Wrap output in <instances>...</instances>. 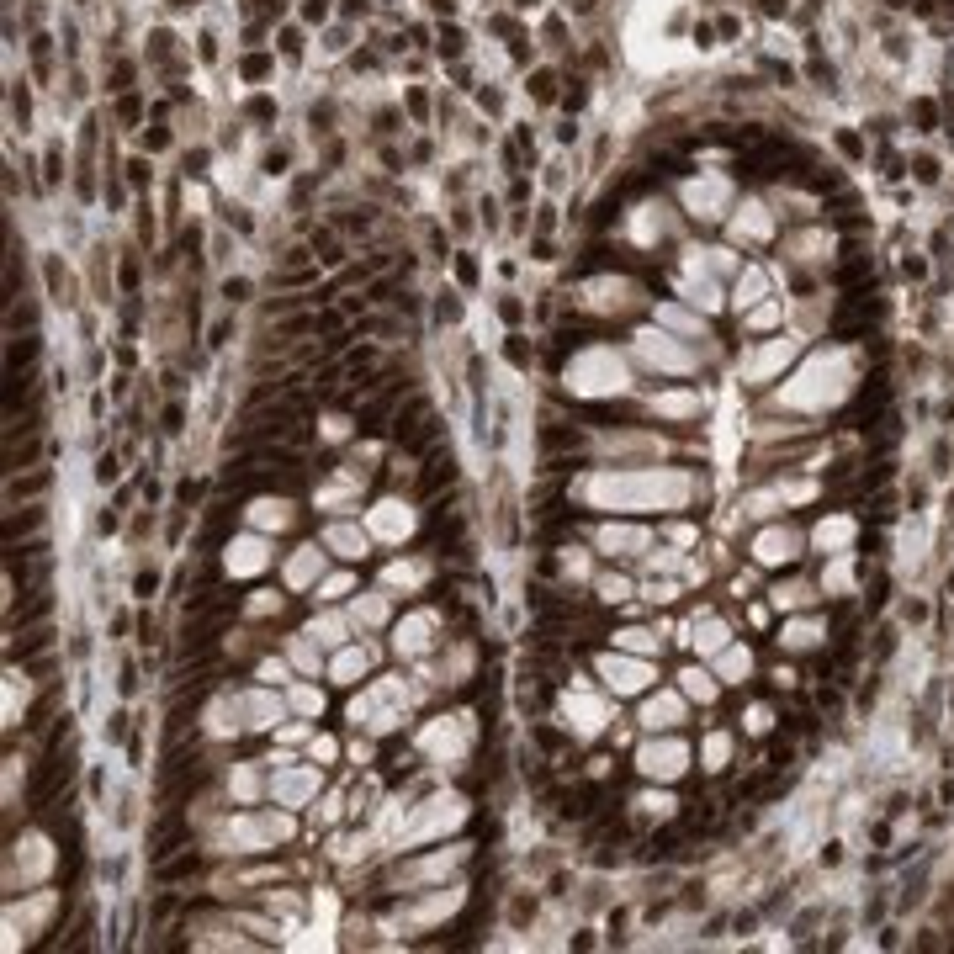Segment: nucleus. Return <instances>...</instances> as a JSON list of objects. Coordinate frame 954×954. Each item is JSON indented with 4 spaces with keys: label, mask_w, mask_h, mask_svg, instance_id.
<instances>
[{
    "label": "nucleus",
    "mask_w": 954,
    "mask_h": 954,
    "mask_svg": "<svg viewBox=\"0 0 954 954\" xmlns=\"http://www.w3.org/2000/svg\"><path fill=\"white\" fill-rule=\"evenodd\" d=\"M451 477H456V456L445 451V456H435V462H429V472H424V488L435 493L441 483H451Z\"/></svg>",
    "instance_id": "1"
},
{
    "label": "nucleus",
    "mask_w": 954,
    "mask_h": 954,
    "mask_svg": "<svg viewBox=\"0 0 954 954\" xmlns=\"http://www.w3.org/2000/svg\"><path fill=\"white\" fill-rule=\"evenodd\" d=\"M265 74H271V59H265V53H250V59H244V80H265Z\"/></svg>",
    "instance_id": "2"
},
{
    "label": "nucleus",
    "mask_w": 954,
    "mask_h": 954,
    "mask_svg": "<svg viewBox=\"0 0 954 954\" xmlns=\"http://www.w3.org/2000/svg\"><path fill=\"white\" fill-rule=\"evenodd\" d=\"M32 525H37V509H27L22 520H6V536H16V530H32Z\"/></svg>",
    "instance_id": "3"
},
{
    "label": "nucleus",
    "mask_w": 954,
    "mask_h": 954,
    "mask_svg": "<svg viewBox=\"0 0 954 954\" xmlns=\"http://www.w3.org/2000/svg\"><path fill=\"white\" fill-rule=\"evenodd\" d=\"M441 48H445V53H462V32H456V27H445V32H441Z\"/></svg>",
    "instance_id": "4"
},
{
    "label": "nucleus",
    "mask_w": 954,
    "mask_h": 954,
    "mask_svg": "<svg viewBox=\"0 0 954 954\" xmlns=\"http://www.w3.org/2000/svg\"><path fill=\"white\" fill-rule=\"evenodd\" d=\"M530 90H536V101H551V74H546V69H541V74H536V85H530Z\"/></svg>",
    "instance_id": "5"
},
{
    "label": "nucleus",
    "mask_w": 954,
    "mask_h": 954,
    "mask_svg": "<svg viewBox=\"0 0 954 954\" xmlns=\"http://www.w3.org/2000/svg\"><path fill=\"white\" fill-rule=\"evenodd\" d=\"M37 647H48V631H32V636H27V642H22V647H16V652H22V657H27V652H37Z\"/></svg>",
    "instance_id": "6"
},
{
    "label": "nucleus",
    "mask_w": 954,
    "mask_h": 954,
    "mask_svg": "<svg viewBox=\"0 0 954 954\" xmlns=\"http://www.w3.org/2000/svg\"><path fill=\"white\" fill-rule=\"evenodd\" d=\"M95 477H101V483H117V462H112V456H101V466H95Z\"/></svg>",
    "instance_id": "7"
},
{
    "label": "nucleus",
    "mask_w": 954,
    "mask_h": 954,
    "mask_svg": "<svg viewBox=\"0 0 954 954\" xmlns=\"http://www.w3.org/2000/svg\"><path fill=\"white\" fill-rule=\"evenodd\" d=\"M250 117H276V107L265 101V95H255V101H250Z\"/></svg>",
    "instance_id": "8"
},
{
    "label": "nucleus",
    "mask_w": 954,
    "mask_h": 954,
    "mask_svg": "<svg viewBox=\"0 0 954 954\" xmlns=\"http://www.w3.org/2000/svg\"><path fill=\"white\" fill-rule=\"evenodd\" d=\"M143 175H149V165H143V159H133V165H128V180H133V186H143Z\"/></svg>",
    "instance_id": "9"
},
{
    "label": "nucleus",
    "mask_w": 954,
    "mask_h": 954,
    "mask_svg": "<svg viewBox=\"0 0 954 954\" xmlns=\"http://www.w3.org/2000/svg\"><path fill=\"white\" fill-rule=\"evenodd\" d=\"M302 11H308V22H323V11H329V6H323V0H308Z\"/></svg>",
    "instance_id": "10"
},
{
    "label": "nucleus",
    "mask_w": 954,
    "mask_h": 954,
    "mask_svg": "<svg viewBox=\"0 0 954 954\" xmlns=\"http://www.w3.org/2000/svg\"><path fill=\"white\" fill-rule=\"evenodd\" d=\"M170 6H196V0H170Z\"/></svg>",
    "instance_id": "11"
},
{
    "label": "nucleus",
    "mask_w": 954,
    "mask_h": 954,
    "mask_svg": "<svg viewBox=\"0 0 954 954\" xmlns=\"http://www.w3.org/2000/svg\"><path fill=\"white\" fill-rule=\"evenodd\" d=\"M520 6H536V0H520Z\"/></svg>",
    "instance_id": "12"
}]
</instances>
